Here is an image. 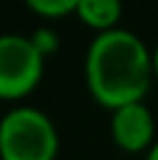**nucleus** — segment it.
Returning <instances> with one entry per match:
<instances>
[{"instance_id":"nucleus-3","label":"nucleus","mask_w":158,"mask_h":160,"mask_svg":"<svg viewBox=\"0 0 158 160\" xmlns=\"http://www.w3.org/2000/svg\"><path fill=\"white\" fill-rule=\"evenodd\" d=\"M44 56L30 42V35H0V100H21L30 95L44 74Z\"/></svg>"},{"instance_id":"nucleus-8","label":"nucleus","mask_w":158,"mask_h":160,"mask_svg":"<svg viewBox=\"0 0 158 160\" xmlns=\"http://www.w3.org/2000/svg\"><path fill=\"white\" fill-rule=\"evenodd\" d=\"M144 160H158V137H156V142H154V144L146 148V156H144Z\"/></svg>"},{"instance_id":"nucleus-9","label":"nucleus","mask_w":158,"mask_h":160,"mask_svg":"<svg viewBox=\"0 0 158 160\" xmlns=\"http://www.w3.org/2000/svg\"><path fill=\"white\" fill-rule=\"evenodd\" d=\"M151 63H154V77L158 79V40H156L154 47H151Z\"/></svg>"},{"instance_id":"nucleus-2","label":"nucleus","mask_w":158,"mask_h":160,"mask_svg":"<svg viewBox=\"0 0 158 160\" xmlns=\"http://www.w3.org/2000/svg\"><path fill=\"white\" fill-rule=\"evenodd\" d=\"M61 137L40 107L14 104L0 116V160H56Z\"/></svg>"},{"instance_id":"nucleus-6","label":"nucleus","mask_w":158,"mask_h":160,"mask_svg":"<svg viewBox=\"0 0 158 160\" xmlns=\"http://www.w3.org/2000/svg\"><path fill=\"white\" fill-rule=\"evenodd\" d=\"M35 14L47 16V19H61L74 12L79 0H23Z\"/></svg>"},{"instance_id":"nucleus-1","label":"nucleus","mask_w":158,"mask_h":160,"mask_svg":"<svg viewBox=\"0 0 158 160\" xmlns=\"http://www.w3.org/2000/svg\"><path fill=\"white\" fill-rule=\"evenodd\" d=\"M84 79L93 100L110 112L144 100L154 79L149 44L123 26L95 32L86 47Z\"/></svg>"},{"instance_id":"nucleus-4","label":"nucleus","mask_w":158,"mask_h":160,"mask_svg":"<svg viewBox=\"0 0 158 160\" xmlns=\"http://www.w3.org/2000/svg\"><path fill=\"white\" fill-rule=\"evenodd\" d=\"M110 132L119 148L128 153L146 151L156 142V118L144 100L112 109Z\"/></svg>"},{"instance_id":"nucleus-7","label":"nucleus","mask_w":158,"mask_h":160,"mask_svg":"<svg viewBox=\"0 0 158 160\" xmlns=\"http://www.w3.org/2000/svg\"><path fill=\"white\" fill-rule=\"evenodd\" d=\"M30 42L35 44V49L47 58V56H51V53L58 51L61 37H58V32L54 30V28H47V26H42V28H37V30L30 35Z\"/></svg>"},{"instance_id":"nucleus-5","label":"nucleus","mask_w":158,"mask_h":160,"mask_svg":"<svg viewBox=\"0 0 158 160\" xmlns=\"http://www.w3.org/2000/svg\"><path fill=\"white\" fill-rule=\"evenodd\" d=\"M74 14L79 21L95 32L112 30L119 26L123 14V0H79Z\"/></svg>"}]
</instances>
